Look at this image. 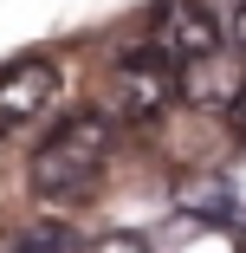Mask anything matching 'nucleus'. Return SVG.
<instances>
[{"label":"nucleus","instance_id":"obj_1","mask_svg":"<svg viewBox=\"0 0 246 253\" xmlns=\"http://www.w3.org/2000/svg\"><path fill=\"white\" fill-rule=\"evenodd\" d=\"M110 149H117L110 117L78 111V117H65L52 136H39L33 163H26V182H33V195H45V201H84L97 182H104Z\"/></svg>","mask_w":246,"mask_h":253},{"label":"nucleus","instance_id":"obj_2","mask_svg":"<svg viewBox=\"0 0 246 253\" xmlns=\"http://www.w3.org/2000/svg\"><path fill=\"white\" fill-rule=\"evenodd\" d=\"M142 33H149V45L162 59H175V65H201V59H214L227 45V26L214 20L208 0H156Z\"/></svg>","mask_w":246,"mask_h":253},{"label":"nucleus","instance_id":"obj_3","mask_svg":"<svg viewBox=\"0 0 246 253\" xmlns=\"http://www.w3.org/2000/svg\"><path fill=\"white\" fill-rule=\"evenodd\" d=\"M175 59H162L156 45H142V52H123L117 72H110V97H117V117L123 124H149L175 104Z\"/></svg>","mask_w":246,"mask_h":253},{"label":"nucleus","instance_id":"obj_4","mask_svg":"<svg viewBox=\"0 0 246 253\" xmlns=\"http://www.w3.org/2000/svg\"><path fill=\"white\" fill-rule=\"evenodd\" d=\"M59 65L45 52H26V59H7L0 65V124L20 130V124H39L45 111L59 104Z\"/></svg>","mask_w":246,"mask_h":253},{"label":"nucleus","instance_id":"obj_5","mask_svg":"<svg viewBox=\"0 0 246 253\" xmlns=\"http://www.w3.org/2000/svg\"><path fill=\"white\" fill-rule=\"evenodd\" d=\"M78 253H149V240H142V234H104V240H91Z\"/></svg>","mask_w":246,"mask_h":253},{"label":"nucleus","instance_id":"obj_6","mask_svg":"<svg viewBox=\"0 0 246 253\" xmlns=\"http://www.w3.org/2000/svg\"><path fill=\"white\" fill-rule=\"evenodd\" d=\"M227 45H233V52H246V0H240L233 20H227Z\"/></svg>","mask_w":246,"mask_h":253},{"label":"nucleus","instance_id":"obj_7","mask_svg":"<svg viewBox=\"0 0 246 253\" xmlns=\"http://www.w3.org/2000/svg\"><path fill=\"white\" fill-rule=\"evenodd\" d=\"M233 130H246V84H240V97H233Z\"/></svg>","mask_w":246,"mask_h":253}]
</instances>
